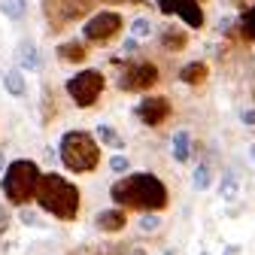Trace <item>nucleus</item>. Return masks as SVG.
<instances>
[{"mask_svg":"<svg viewBox=\"0 0 255 255\" xmlns=\"http://www.w3.org/2000/svg\"><path fill=\"white\" fill-rule=\"evenodd\" d=\"M110 198L119 207H131V210H164L167 207V188L164 182L152 176V173H131L122 182L113 185Z\"/></svg>","mask_w":255,"mask_h":255,"instance_id":"f257e3e1","label":"nucleus"},{"mask_svg":"<svg viewBox=\"0 0 255 255\" xmlns=\"http://www.w3.org/2000/svg\"><path fill=\"white\" fill-rule=\"evenodd\" d=\"M37 201L46 213H52L55 219H64L70 222L76 219L79 213V188L70 185L64 176L58 173H49V176H40V188H37Z\"/></svg>","mask_w":255,"mask_h":255,"instance_id":"f03ea898","label":"nucleus"},{"mask_svg":"<svg viewBox=\"0 0 255 255\" xmlns=\"http://www.w3.org/2000/svg\"><path fill=\"white\" fill-rule=\"evenodd\" d=\"M61 161L76 173H88L101 161V146L88 131H67L61 137Z\"/></svg>","mask_w":255,"mask_h":255,"instance_id":"7ed1b4c3","label":"nucleus"},{"mask_svg":"<svg viewBox=\"0 0 255 255\" xmlns=\"http://www.w3.org/2000/svg\"><path fill=\"white\" fill-rule=\"evenodd\" d=\"M37 188H40V167L34 161L18 158L3 173V195L12 204H27L30 198H37Z\"/></svg>","mask_w":255,"mask_h":255,"instance_id":"20e7f679","label":"nucleus"},{"mask_svg":"<svg viewBox=\"0 0 255 255\" xmlns=\"http://www.w3.org/2000/svg\"><path fill=\"white\" fill-rule=\"evenodd\" d=\"M104 91V73L98 70H82L73 79H67V94L73 98L76 107H91Z\"/></svg>","mask_w":255,"mask_h":255,"instance_id":"39448f33","label":"nucleus"},{"mask_svg":"<svg viewBox=\"0 0 255 255\" xmlns=\"http://www.w3.org/2000/svg\"><path fill=\"white\" fill-rule=\"evenodd\" d=\"M155 82H158V70H155V64H149V61L128 64L125 73L119 76V88L122 91H149Z\"/></svg>","mask_w":255,"mask_h":255,"instance_id":"423d86ee","label":"nucleus"},{"mask_svg":"<svg viewBox=\"0 0 255 255\" xmlns=\"http://www.w3.org/2000/svg\"><path fill=\"white\" fill-rule=\"evenodd\" d=\"M158 9L164 15H179L188 27H201L204 24V12L198 6V0H158Z\"/></svg>","mask_w":255,"mask_h":255,"instance_id":"0eeeda50","label":"nucleus"},{"mask_svg":"<svg viewBox=\"0 0 255 255\" xmlns=\"http://www.w3.org/2000/svg\"><path fill=\"white\" fill-rule=\"evenodd\" d=\"M119 27H122V18L116 12H98V15L85 24V40H91V43H107L110 37H116Z\"/></svg>","mask_w":255,"mask_h":255,"instance_id":"6e6552de","label":"nucleus"},{"mask_svg":"<svg viewBox=\"0 0 255 255\" xmlns=\"http://www.w3.org/2000/svg\"><path fill=\"white\" fill-rule=\"evenodd\" d=\"M137 116L143 119V125L158 128L161 122H167V116H170V101L167 98H143L137 104Z\"/></svg>","mask_w":255,"mask_h":255,"instance_id":"1a4fd4ad","label":"nucleus"},{"mask_svg":"<svg viewBox=\"0 0 255 255\" xmlns=\"http://www.w3.org/2000/svg\"><path fill=\"white\" fill-rule=\"evenodd\" d=\"M98 228L107 234H116L125 228V210H104L98 213Z\"/></svg>","mask_w":255,"mask_h":255,"instance_id":"9d476101","label":"nucleus"},{"mask_svg":"<svg viewBox=\"0 0 255 255\" xmlns=\"http://www.w3.org/2000/svg\"><path fill=\"white\" fill-rule=\"evenodd\" d=\"M179 79H182L185 85H198V82H204V79H207V64H204V61L185 64L182 73H179Z\"/></svg>","mask_w":255,"mask_h":255,"instance_id":"9b49d317","label":"nucleus"},{"mask_svg":"<svg viewBox=\"0 0 255 255\" xmlns=\"http://www.w3.org/2000/svg\"><path fill=\"white\" fill-rule=\"evenodd\" d=\"M170 149H173V158H176V161H188V155H191V134H188V131H176Z\"/></svg>","mask_w":255,"mask_h":255,"instance_id":"f8f14e48","label":"nucleus"},{"mask_svg":"<svg viewBox=\"0 0 255 255\" xmlns=\"http://www.w3.org/2000/svg\"><path fill=\"white\" fill-rule=\"evenodd\" d=\"M3 85H6V91L12 94V98H21L24 94V79H21L18 70H6L3 73Z\"/></svg>","mask_w":255,"mask_h":255,"instance_id":"ddd939ff","label":"nucleus"},{"mask_svg":"<svg viewBox=\"0 0 255 255\" xmlns=\"http://www.w3.org/2000/svg\"><path fill=\"white\" fill-rule=\"evenodd\" d=\"M18 61L24 64L27 70H37V67H40V58H37L34 43H21V46H18Z\"/></svg>","mask_w":255,"mask_h":255,"instance_id":"4468645a","label":"nucleus"},{"mask_svg":"<svg viewBox=\"0 0 255 255\" xmlns=\"http://www.w3.org/2000/svg\"><path fill=\"white\" fill-rule=\"evenodd\" d=\"M219 191H222V198H225V201H234V198L240 195V182H237V176H234V173H225V176H222Z\"/></svg>","mask_w":255,"mask_h":255,"instance_id":"2eb2a0df","label":"nucleus"},{"mask_svg":"<svg viewBox=\"0 0 255 255\" xmlns=\"http://www.w3.org/2000/svg\"><path fill=\"white\" fill-rule=\"evenodd\" d=\"M161 43H164L167 52H182L185 49V34H182V30H164Z\"/></svg>","mask_w":255,"mask_h":255,"instance_id":"dca6fc26","label":"nucleus"},{"mask_svg":"<svg viewBox=\"0 0 255 255\" xmlns=\"http://www.w3.org/2000/svg\"><path fill=\"white\" fill-rule=\"evenodd\" d=\"M98 140H101L104 146H110V149H122V146H125V140L113 131L110 125H101V128H98Z\"/></svg>","mask_w":255,"mask_h":255,"instance_id":"f3484780","label":"nucleus"},{"mask_svg":"<svg viewBox=\"0 0 255 255\" xmlns=\"http://www.w3.org/2000/svg\"><path fill=\"white\" fill-rule=\"evenodd\" d=\"M58 55H61L64 61H85V46H82V43H64V46L58 49Z\"/></svg>","mask_w":255,"mask_h":255,"instance_id":"a211bd4d","label":"nucleus"},{"mask_svg":"<svg viewBox=\"0 0 255 255\" xmlns=\"http://www.w3.org/2000/svg\"><path fill=\"white\" fill-rule=\"evenodd\" d=\"M24 0H3L0 3V9H3V15H9V18H21L24 15Z\"/></svg>","mask_w":255,"mask_h":255,"instance_id":"6ab92c4d","label":"nucleus"},{"mask_svg":"<svg viewBox=\"0 0 255 255\" xmlns=\"http://www.w3.org/2000/svg\"><path fill=\"white\" fill-rule=\"evenodd\" d=\"M240 27H243V37H246V40H255V6L243 15V24H240Z\"/></svg>","mask_w":255,"mask_h":255,"instance_id":"aec40b11","label":"nucleus"},{"mask_svg":"<svg viewBox=\"0 0 255 255\" xmlns=\"http://www.w3.org/2000/svg\"><path fill=\"white\" fill-rule=\"evenodd\" d=\"M131 34H134V37H149V34H152V21H149V18H137V21L131 24Z\"/></svg>","mask_w":255,"mask_h":255,"instance_id":"412c9836","label":"nucleus"},{"mask_svg":"<svg viewBox=\"0 0 255 255\" xmlns=\"http://www.w3.org/2000/svg\"><path fill=\"white\" fill-rule=\"evenodd\" d=\"M191 179H195V188H207L210 185V167L207 164H198V170H195V176H191Z\"/></svg>","mask_w":255,"mask_h":255,"instance_id":"4be33fe9","label":"nucleus"},{"mask_svg":"<svg viewBox=\"0 0 255 255\" xmlns=\"http://www.w3.org/2000/svg\"><path fill=\"white\" fill-rule=\"evenodd\" d=\"M110 167H113L116 173H125V170H131V161H128V158H122V155H116L113 161H110Z\"/></svg>","mask_w":255,"mask_h":255,"instance_id":"5701e85b","label":"nucleus"},{"mask_svg":"<svg viewBox=\"0 0 255 255\" xmlns=\"http://www.w3.org/2000/svg\"><path fill=\"white\" fill-rule=\"evenodd\" d=\"M6 228H9V213H6L3 207H0V237L6 234Z\"/></svg>","mask_w":255,"mask_h":255,"instance_id":"b1692460","label":"nucleus"},{"mask_svg":"<svg viewBox=\"0 0 255 255\" xmlns=\"http://www.w3.org/2000/svg\"><path fill=\"white\" fill-rule=\"evenodd\" d=\"M140 225H143V231H155V228H158V219H155V216H146Z\"/></svg>","mask_w":255,"mask_h":255,"instance_id":"393cba45","label":"nucleus"},{"mask_svg":"<svg viewBox=\"0 0 255 255\" xmlns=\"http://www.w3.org/2000/svg\"><path fill=\"white\" fill-rule=\"evenodd\" d=\"M243 125H255V110H243Z\"/></svg>","mask_w":255,"mask_h":255,"instance_id":"a878e982","label":"nucleus"},{"mask_svg":"<svg viewBox=\"0 0 255 255\" xmlns=\"http://www.w3.org/2000/svg\"><path fill=\"white\" fill-rule=\"evenodd\" d=\"M131 255H146V252H143V249H134V252H131Z\"/></svg>","mask_w":255,"mask_h":255,"instance_id":"bb28decb","label":"nucleus"},{"mask_svg":"<svg viewBox=\"0 0 255 255\" xmlns=\"http://www.w3.org/2000/svg\"><path fill=\"white\" fill-rule=\"evenodd\" d=\"M252 161H255V146H252Z\"/></svg>","mask_w":255,"mask_h":255,"instance_id":"cd10ccee","label":"nucleus"}]
</instances>
